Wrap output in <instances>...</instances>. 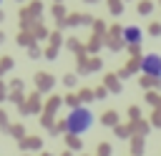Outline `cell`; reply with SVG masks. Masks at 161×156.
<instances>
[{
  "label": "cell",
  "instance_id": "obj_1",
  "mask_svg": "<svg viewBox=\"0 0 161 156\" xmlns=\"http://www.w3.org/2000/svg\"><path fill=\"white\" fill-rule=\"evenodd\" d=\"M91 126H93V113L88 108H73L70 116L65 118V131H70L73 136L86 133Z\"/></svg>",
  "mask_w": 161,
  "mask_h": 156
},
{
  "label": "cell",
  "instance_id": "obj_2",
  "mask_svg": "<svg viewBox=\"0 0 161 156\" xmlns=\"http://www.w3.org/2000/svg\"><path fill=\"white\" fill-rule=\"evenodd\" d=\"M141 70L148 75V78H161V55L158 53H146L141 58Z\"/></svg>",
  "mask_w": 161,
  "mask_h": 156
},
{
  "label": "cell",
  "instance_id": "obj_3",
  "mask_svg": "<svg viewBox=\"0 0 161 156\" xmlns=\"http://www.w3.org/2000/svg\"><path fill=\"white\" fill-rule=\"evenodd\" d=\"M121 35H123V40H126V43H131V45H133V43H138V40H141V28H136V25H126V28L121 30Z\"/></svg>",
  "mask_w": 161,
  "mask_h": 156
},
{
  "label": "cell",
  "instance_id": "obj_4",
  "mask_svg": "<svg viewBox=\"0 0 161 156\" xmlns=\"http://www.w3.org/2000/svg\"><path fill=\"white\" fill-rule=\"evenodd\" d=\"M138 13H151V3H148V0L138 3Z\"/></svg>",
  "mask_w": 161,
  "mask_h": 156
},
{
  "label": "cell",
  "instance_id": "obj_5",
  "mask_svg": "<svg viewBox=\"0 0 161 156\" xmlns=\"http://www.w3.org/2000/svg\"><path fill=\"white\" fill-rule=\"evenodd\" d=\"M151 33H153V35H158V33H161V25H158V23H153V25H151Z\"/></svg>",
  "mask_w": 161,
  "mask_h": 156
},
{
  "label": "cell",
  "instance_id": "obj_6",
  "mask_svg": "<svg viewBox=\"0 0 161 156\" xmlns=\"http://www.w3.org/2000/svg\"><path fill=\"white\" fill-rule=\"evenodd\" d=\"M0 3H3V0H0Z\"/></svg>",
  "mask_w": 161,
  "mask_h": 156
}]
</instances>
